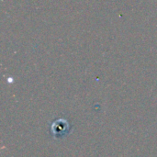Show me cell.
<instances>
[{
  "mask_svg": "<svg viewBox=\"0 0 157 157\" xmlns=\"http://www.w3.org/2000/svg\"><path fill=\"white\" fill-rule=\"evenodd\" d=\"M51 133L54 138L61 139L63 137H65L71 130V126L69 125L68 121L63 119L54 121L51 125Z\"/></svg>",
  "mask_w": 157,
  "mask_h": 157,
  "instance_id": "1",
  "label": "cell"
}]
</instances>
